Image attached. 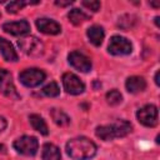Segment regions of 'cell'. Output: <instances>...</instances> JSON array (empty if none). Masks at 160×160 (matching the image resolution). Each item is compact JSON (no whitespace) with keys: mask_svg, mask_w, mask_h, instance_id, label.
Masks as SVG:
<instances>
[{"mask_svg":"<svg viewBox=\"0 0 160 160\" xmlns=\"http://www.w3.org/2000/svg\"><path fill=\"white\" fill-rule=\"evenodd\" d=\"M29 120H30V124L31 126L34 128V130L39 131L41 135H48L49 134V130H48V125L45 122V120L38 115V114H31L29 115Z\"/></svg>","mask_w":160,"mask_h":160,"instance_id":"16","label":"cell"},{"mask_svg":"<svg viewBox=\"0 0 160 160\" xmlns=\"http://www.w3.org/2000/svg\"><path fill=\"white\" fill-rule=\"evenodd\" d=\"M2 30L8 34L14 35V36H24L30 31V24L26 20L5 22L2 25Z\"/></svg>","mask_w":160,"mask_h":160,"instance_id":"10","label":"cell"},{"mask_svg":"<svg viewBox=\"0 0 160 160\" xmlns=\"http://www.w3.org/2000/svg\"><path fill=\"white\" fill-rule=\"evenodd\" d=\"M108 51L111 55H129L132 51V45L126 38L114 35L109 41Z\"/></svg>","mask_w":160,"mask_h":160,"instance_id":"7","label":"cell"},{"mask_svg":"<svg viewBox=\"0 0 160 160\" xmlns=\"http://www.w3.org/2000/svg\"><path fill=\"white\" fill-rule=\"evenodd\" d=\"M6 126H8V122H6L5 118L0 116V132H1V131H4V130L6 129Z\"/></svg>","mask_w":160,"mask_h":160,"instance_id":"25","label":"cell"},{"mask_svg":"<svg viewBox=\"0 0 160 160\" xmlns=\"http://www.w3.org/2000/svg\"><path fill=\"white\" fill-rule=\"evenodd\" d=\"M62 85L65 91L71 95H79L85 90V84L72 72H65L62 75Z\"/></svg>","mask_w":160,"mask_h":160,"instance_id":"8","label":"cell"},{"mask_svg":"<svg viewBox=\"0 0 160 160\" xmlns=\"http://www.w3.org/2000/svg\"><path fill=\"white\" fill-rule=\"evenodd\" d=\"M96 145L85 136L74 138L66 144V152L74 160H89L96 154Z\"/></svg>","mask_w":160,"mask_h":160,"instance_id":"1","label":"cell"},{"mask_svg":"<svg viewBox=\"0 0 160 160\" xmlns=\"http://www.w3.org/2000/svg\"><path fill=\"white\" fill-rule=\"evenodd\" d=\"M0 16H1V12H0Z\"/></svg>","mask_w":160,"mask_h":160,"instance_id":"30","label":"cell"},{"mask_svg":"<svg viewBox=\"0 0 160 160\" xmlns=\"http://www.w3.org/2000/svg\"><path fill=\"white\" fill-rule=\"evenodd\" d=\"M158 108L152 104H148L145 106H142L141 109L138 110L136 112V118L139 120L140 124H142L144 126L148 128H154L158 125L159 122V116H158Z\"/></svg>","mask_w":160,"mask_h":160,"instance_id":"6","label":"cell"},{"mask_svg":"<svg viewBox=\"0 0 160 160\" xmlns=\"http://www.w3.org/2000/svg\"><path fill=\"white\" fill-rule=\"evenodd\" d=\"M0 51H1L2 58L6 61H18V59H19L12 44L4 38H0Z\"/></svg>","mask_w":160,"mask_h":160,"instance_id":"13","label":"cell"},{"mask_svg":"<svg viewBox=\"0 0 160 160\" xmlns=\"http://www.w3.org/2000/svg\"><path fill=\"white\" fill-rule=\"evenodd\" d=\"M36 28L39 29V31H41L42 34H46V35H58L61 31V26L59 22H56L52 19H46V18L38 19Z\"/></svg>","mask_w":160,"mask_h":160,"instance_id":"11","label":"cell"},{"mask_svg":"<svg viewBox=\"0 0 160 160\" xmlns=\"http://www.w3.org/2000/svg\"><path fill=\"white\" fill-rule=\"evenodd\" d=\"M86 35L90 40V42L95 46H99L102 40H104V36H105V32H104V29L100 26V25H92L86 31Z\"/></svg>","mask_w":160,"mask_h":160,"instance_id":"14","label":"cell"},{"mask_svg":"<svg viewBox=\"0 0 160 160\" xmlns=\"http://www.w3.org/2000/svg\"><path fill=\"white\" fill-rule=\"evenodd\" d=\"M18 45L20 50L29 56H40L44 52V44L36 36L28 35L19 39Z\"/></svg>","mask_w":160,"mask_h":160,"instance_id":"3","label":"cell"},{"mask_svg":"<svg viewBox=\"0 0 160 160\" xmlns=\"http://www.w3.org/2000/svg\"><path fill=\"white\" fill-rule=\"evenodd\" d=\"M50 115H51L54 122L56 125H59V126H66L70 122V118L60 109H55V108L51 109L50 110Z\"/></svg>","mask_w":160,"mask_h":160,"instance_id":"18","label":"cell"},{"mask_svg":"<svg viewBox=\"0 0 160 160\" xmlns=\"http://www.w3.org/2000/svg\"><path fill=\"white\" fill-rule=\"evenodd\" d=\"M45 78H46L45 72L38 68L25 69L19 74V80L26 88H35V86L40 85L45 80Z\"/></svg>","mask_w":160,"mask_h":160,"instance_id":"5","label":"cell"},{"mask_svg":"<svg viewBox=\"0 0 160 160\" xmlns=\"http://www.w3.org/2000/svg\"><path fill=\"white\" fill-rule=\"evenodd\" d=\"M155 24H156V26H160V25H159V16L155 18Z\"/></svg>","mask_w":160,"mask_h":160,"instance_id":"29","label":"cell"},{"mask_svg":"<svg viewBox=\"0 0 160 160\" xmlns=\"http://www.w3.org/2000/svg\"><path fill=\"white\" fill-rule=\"evenodd\" d=\"M14 149L21 154V155H26V156H34L38 152L39 149V141L35 136H29V135H24L19 139H16L12 144Z\"/></svg>","mask_w":160,"mask_h":160,"instance_id":"4","label":"cell"},{"mask_svg":"<svg viewBox=\"0 0 160 160\" xmlns=\"http://www.w3.org/2000/svg\"><path fill=\"white\" fill-rule=\"evenodd\" d=\"M68 18H69L70 22L74 24V25H81L84 21H86V20L90 19V16L88 14H85L84 11H81L80 9H72V10H70L69 14H68Z\"/></svg>","mask_w":160,"mask_h":160,"instance_id":"17","label":"cell"},{"mask_svg":"<svg viewBox=\"0 0 160 160\" xmlns=\"http://www.w3.org/2000/svg\"><path fill=\"white\" fill-rule=\"evenodd\" d=\"M9 78H11L10 72H9V71H6L5 69H1V68H0V85H1L4 81H6Z\"/></svg>","mask_w":160,"mask_h":160,"instance_id":"24","label":"cell"},{"mask_svg":"<svg viewBox=\"0 0 160 160\" xmlns=\"http://www.w3.org/2000/svg\"><path fill=\"white\" fill-rule=\"evenodd\" d=\"M81 5L91 11H98L100 9V1H96V0H90V1L84 0V1H81Z\"/></svg>","mask_w":160,"mask_h":160,"instance_id":"23","label":"cell"},{"mask_svg":"<svg viewBox=\"0 0 160 160\" xmlns=\"http://www.w3.org/2000/svg\"><path fill=\"white\" fill-rule=\"evenodd\" d=\"M105 98H106L108 104H110V105H119L121 102V100H122V95L116 89H112L109 92H106V96Z\"/></svg>","mask_w":160,"mask_h":160,"instance_id":"22","label":"cell"},{"mask_svg":"<svg viewBox=\"0 0 160 160\" xmlns=\"http://www.w3.org/2000/svg\"><path fill=\"white\" fill-rule=\"evenodd\" d=\"M155 84L159 85V71H156V74H155Z\"/></svg>","mask_w":160,"mask_h":160,"instance_id":"27","label":"cell"},{"mask_svg":"<svg viewBox=\"0 0 160 160\" xmlns=\"http://www.w3.org/2000/svg\"><path fill=\"white\" fill-rule=\"evenodd\" d=\"M150 5H151V6H154V8H159V6H160V4H159V2H150Z\"/></svg>","mask_w":160,"mask_h":160,"instance_id":"28","label":"cell"},{"mask_svg":"<svg viewBox=\"0 0 160 160\" xmlns=\"http://www.w3.org/2000/svg\"><path fill=\"white\" fill-rule=\"evenodd\" d=\"M41 156H42V160H60L61 159V152H60V150L56 145L46 142L42 146Z\"/></svg>","mask_w":160,"mask_h":160,"instance_id":"15","label":"cell"},{"mask_svg":"<svg viewBox=\"0 0 160 160\" xmlns=\"http://www.w3.org/2000/svg\"><path fill=\"white\" fill-rule=\"evenodd\" d=\"M42 94L49 96V98L58 96L60 94V88H59V85L55 81H51V82H49L48 85H45L42 88Z\"/></svg>","mask_w":160,"mask_h":160,"instance_id":"21","label":"cell"},{"mask_svg":"<svg viewBox=\"0 0 160 160\" xmlns=\"http://www.w3.org/2000/svg\"><path fill=\"white\" fill-rule=\"evenodd\" d=\"M132 126L126 120H118L109 125H100L95 129V135L104 141H110L116 138H124L130 134Z\"/></svg>","mask_w":160,"mask_h":160,"instance_id":"2","label":"cell"},{"mask_svg":"<svg viewBox=\"0 0 160 160\" xmlns=\"http://www.w3.org/2000/svg\"><path fill=\"white\" fill-rule=\"evenodd\" d=\"M69 59V62L72 68H75L76 70L79 71H82V72H88L91 70V60L84 55L82 52L80 51H71L68 56Z\"/></svg>","mask_w":160,"mask_h":160,"instance_id":"9","label":"cell"},{"mask_svg":"<svg viewBox=\"0 0 160 160\" xmlns=\"http://www.w3.org/2000/svg\"><path fill=\"white\" fill-rule=\"evenodd\" d=\"M72 2H74L72 0H68V1H55V4L59 5V6H68V5H71Z\"/></svg>","mask_w":160,"mask_h":160,"instance_id":"26","label":"cell"},{"mask_svg":"<svg viewBox=\"0 0 160 160\" xmlns=\"http://www.w3.org/2000/svg\"><path fill=\"white\" fill-rule=\"evenodd\" d=\"M29 4H38V1H34V2H30V1H11V2H9L8 5H6V11L9 12V14H15V12H18L19 10H21L25 5H29Z\"/></svg>","mask_w":160,"mask_h":160,"instance_id":"20","label":"cell"},{"mask_svg":"<svg viewBox=\"0 0 160 160\" xmlns=\"http://www.w3.org/2000/svg\"><path fill=\"white\" fill-rule=\"evenodd\" d=\"M138 21V18L132 14H125L119 18V21H118V26L124 29V30H128L130 28H132Z\"/></svg>","mask_w":160,"mask_h":160,"instance_id":"19","label":"cell"},{"mask_svg":"<svg viewBox=\"0 0 160 160\" xmlns=\"http://www.w3.org/2000/svg\"><path fill=\"white\" fill-rule=\"evenodd\" d=\"M125 88L129 92L136 94V92H140V91L145 90L146 81L141 76H130V78H128L126 82H125Z\"/></svg>","mask_w":160,"mask_h":160,"instance_id":"12","label":"cell"}]
</instances>
